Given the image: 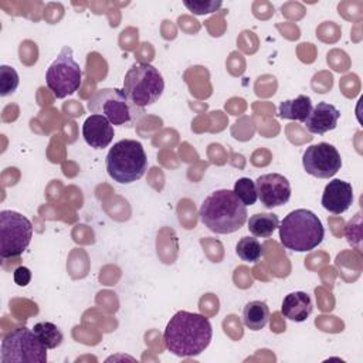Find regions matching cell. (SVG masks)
I'll return each mask as SVG.
<instances>
[{"label":"cell","mask_w":363,"mask_h":363,"mask_svg":"<svg viewBox=\"0 0 363 363\" xmlns=\"http://www.w3.org/2000/svg\"><path fill=\"white\" fill-rule=\"evenodd\" d=\"M213 337L210 320L194 312L179 311L166 325L163 340L169 352L179 357H193L204 352Z\"/></svg>","instance_id":"cell-1"},{"label":"cell","mask_w":363,"mask_h":363,"mask_svg":"<svg viewBox=\"0 0 363 363\" xmlns=\"http://www.w3.org/2000/svg\"><path fill=\"white\" fill-rule=\"evenodd\" d=\"M201 223L216 234H231L238 231L247 221V206L233 190L221 189L210 193L200 206Z\"/></svg>","instance_id":"cell-2"},{"label":"cell","mask_w":363,"mask_h":363,"mask_svg":"<svg viewBox=\"0 0 363 363\" xmlns=\"http://www.w3.org/2000/svg\"><path fill=\"white\" fill-rule=\"evenodd\" d=\"M281 244L296 252L316 248L323 237L325 228L318 216L306 208H296L284 217L278 225Z\"/></svg>","instance_id":"cell-3"},{"label":"cell","mask_w":363,"mask_h":363,"mask_svg":"<svg viewBox=\"0 0 363 363\" xmlns=\"http://www.w3.org/2000/svg\"><path fill=\"white\" fill-rule=\"evenodd\" d=\"M105 164L112 180L121 184H130L145 174L147 156L140 142L122 139L109 149Z\"/></svg>","instance_id":"cell-4"},{"label":"cell","mask_w":363,"mask_h":363,"mask_svg":"<svg viewBox=\"0 0 363 363\" xmlns=\"http://www.w3.org/2000/svg\"><path fill=\"white\" fill-rule=\"evenodd\" d=\"M92 113L105 116L112 125L133 128L145 115V108L135 105L119 88H101L88 99Z\"/></svg>","instance_id":"cell-5"},{"label":"cell","mask_w":363,"mask_h":363,"mask_svg":"<svg viewBox=\"0 0 363 363\" xmlns=\"http://www.w3.org/2000/svg\"><path fill=\"white\" fill-rule=\"evenodd\" d=\"M163 89L162 74L149 62H135L125 74L123 91L140 108L153 105L162 96Z\"/></svg>","instance_id":"cell-6"},{"label":"cell","mask_w":363,"mask_h":363,"mask_svg":"<svg viewBox=\"0 0 363 363\" xmlns=\"http://www.w3.org/2000/svg\"><path fill=\"white\" fill-rule=\"evenodd\" d=\"M1 363H23V362H47V347L37 337L34 330L28 328H17L9 332L0 347Z\"/></svg>","instance_id":"cell-7"},{"label":"cell","mask_w":363,"mask_h":363,"mask_svg":"<svg viewBox=\"0 0 363 363\" xmlns=\"http://www.w3.org/2000/svg\"><path fill=\"white\" fill-rule=\"evenodd\" d=\"M81 67L75 61L72 48L65 45L50 64L45 72V84L55 98L62 99L77 92L81 86Z\"/></svg>","instance_id":"cell-8"},{"label":"cell","mask_w":363,"mask_h":363,"mask_svg":"<svg viewBox=\"0 0 363 363\" xmlns=\"http://www.w3.org/2000/svg\"><path fill=\"white\" fill-rule=\"evenodd\" d=\"M31 221L13 210L0 211V257L3 259L21 255L31 242Z\"/></svg>","instance_id":"cell-9"},{"label":"cell","mask_w":363,"mask_h":363,"mask_svg":"<svg viewBox=\"0 0 363 363\" xmlns=\"http://www.w3.org/2000/svg\"><path fill=\"white\" fill-rule=\"evenodd\" d=\"M302 166L313 177L329 179L340 170L342 157L333 145L320 142L306 147L302 155Z\"/></svg>","instance_id":"cell-10"},{"label":"cell","mask_w":363,"mask_h":363,"mask_svg":"<svg viewBox=\"0 0 363 363\" xmlns=\"http://www.w3.org/2000/svg\"><path fill=\"white\" fill-rule=\"evenodd\" d=\"M257 194L265 208L279 207L291 199V183L279 173L261 174L255 180Z\"/></svg>","instance_id":"cell-11"},{"label":"cell","mask_w":363,"mask_h":363,"mask_svg":"<svg viewBox=\"0 0 363 363\" xmlns=\"http://www.w3.org/2000/svg\"><path fill=\"white\" fill-rule=\"evenodd\" d=\"M322 207L332 214L345 213L353 203V187L349 182L333 179L330 180L322 194Z\"/></svg>","instance_id":"cell-12"},{"label":"cell","mask_w":363,"mask_h":363,"mask_svg":"<svg viewBox=\"0 0 363 363\" xmlns=\"http://www.w3.org/2000/svg\"><path fill=\"white\" fill-rule=\"evenodd\" d=\"M113 126L102 115H89L82 125V136L88 146L94 149H104L113 140Z\"/></svg>","instance_id":"cell-13"},{"label":"cell","mask_w":363,"mask_h":363,"mask_svg":"<svg viewBox=\"0 0 363 363\" xmlns=\"http://www.w3.org/2000/svg\"><path fill=\"white\" fill-rule=\"evenodd\" d=\"M340 118L339 109L328 102H318L305 119V126L311 133L323 135L329 130H333L337 126Z\"/></svg>","instance_id":"cell-14"},{"label":"cell","mask_w":363,"mask_h":363,"mask_svg":"<svg viewBox=\"0 0 363 363\" xmlns=\"http://www.w3.org/2000/svg\"><path fill=\"white\" fill-rule=\"evenodd\" d=\"M312 309L313 305L311 296L303 291H295L284 298L281 313L289 320L303 322L312 313Z\"/></svg>","instance_id":"cell-15"},{"label":"cell","mask_w":363,"mask_h":363,"mask_svg":"<svg viewBox=\"0 0 363 363\" xmlns=\"http://www.w3.org/2000/svg\"><path fill=\"white\" fill-rule=\"evenodd\" d=\"M312 101L306 95H298L295 99L282 101L278 106V115L284 119H292L298 122H305L312 111Z\"/></svg>","instance_id":"cell-16"},{"label":"cell","mask_w":363,"mask_h":363,"mask_svg":"<svg viewBox=\"0 0 363 363\" xmlns=\"http://www.w3.org/2000/svg\"><path fill=\"white\" fill-rule=\"evenodd\" d=\"M269 319V308L264 301H251L242 309V322L250 330H261Z\"/></svg>","instance_id":"cell-17"},{"label":"cell","mask_w":363,"mask_h":363,"mask_svg":"<svg viewBox=\"0 0 363 363\" xmlns=\"http://www.w3.org/2000/svg\"><path fill=\"white\" fill-rule=\"evenodd\" d=\"M279 220L274 213H257L248 220V230L254 237L268 238L278 228Z\"/></svg>","instance_id":"cell-18"},{"label":"cell","mask_w":363,"mask_h":363,"mask_svg":"<svg viewBox=\"0 0 363 363\" xmlns=\"http://www.w3.org/2000/svg\"><path fill=\"white\" fill-rule=\"evenodd\" d=\"M237 255L247 262H258L264 257V245L255 237H241L235 245Z\"/></svg>","instance_id":"cell-19"},{"label":"cell","mask_w":363,"mask_h":363,"mask_svg":"<svg viewBox=\"0 0 363 363\" xmlns=\"http://www.w3.org/2000/svg\"><path fill=\"white\" fill-rule=\"evenodd\" d=\"M33 330L47 349H55L64 340L62 332L52 322H38L34 325Z\"/></svg>","instance_id":"cell-20"},{"label":"cell","mask_w":363,"mask_h":363,"mask_svg":"<svg viewBox=\"0 0 363 363\" xmlns=\"http://www.w3.org/2000/svg\"><path fill=\"white\" fill-rule=\"evenodd\" d=\"M234 194L242 201L244 206H252L255 204L258 194H257V187L255 182L251 180L250 177H241L234 183L233 189Z\"/></svg>","instance_id":"cell-21"},{"label":"cell","mask_w":363,"mask_h":363,"mask_svg":"<svg viewBox=\"0 0 363 363\" xmlns=\"http://www.w3.org/2000/svg\"><path fill=\"white\" fill-rule=\"evenodd\" d=\"M20 84L17 71L10 65H0V95H11Z\"/></svg>","instance_id":"cell-22"},{"label":"cell","mask_w":363,"mask_h":363,"mask_svg":"<svg viewBox=\"0 0 363 363\" xmlns=\"http://www.w3.org/2000/svg\"><path fill=\"white\" fill-rule=\"evenodd\" d=\"M183 4L189 9V11L197 16L214 13L223 6L220 0H184Z\"/></svg>","instance_id":"cell-23"},{"label":"cell","mask_w":363,"mask_h":363,"mask_svg":"<svg viewBox=\"0 0 363 363\" xmlns=\"http://www.w3.org/2000/svg\"><path fill=\"white\" fill-rule=\"evenodd\" d=\"M13 278H14V282L18 285V286H27L31 281V271L27 268V267H17L13 272Z\"/></svg>","instance_id":"cell-24"}]
</instances>
